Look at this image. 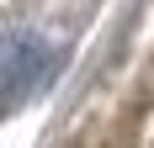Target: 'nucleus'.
I'll return each mask as SVG.
<instances>
[{
    "mask_svg": "<svg viewBox=\"0 0 154 148\" xmlns=\"http://www.w3.org/2000/svg\"><path fill=\"white\" fill-rule=\"evenodd\" d=\"M53 74H59V53L43 37H5L0 43V111L53 85Z\"/></svg>",
    "mask_w": 154,
    "mask_h": 148,
    "instance_id": "1",
    "label": "nucleus"
}]
</instances>
